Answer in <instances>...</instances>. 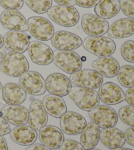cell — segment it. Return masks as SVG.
<instances>
[{
  "mask_svg": "<svg viewBox=\"0 0 134 150\" xmlns=\"http://www.w3.org/2000/svg\"><path fill=\"white\" fill-rule=\"evenodd\" d=\"M60 150H85L81 144L73 140H66L60 147Z\"/></svg>",
  "mask_w": 134,
  "mask_h": 150,
  "instance_id": "cell-35",
  "label": "cell"
},
{
  "mask_svg": "<svg viewBox=\"0 0 134 150\" xmlns=\"http://www.w3.org/2000/svg\"><path fill=\"white\" fill-rule=\"evenodd\" d=\"M52 44L58 50L73 51L81 46L82 40L77 34L60 30L56 32L53 35Z\"/></svg>",
  "mask_w": 134,
  "mask_h": 150,
  "instance_id": "cell-16",
  "label": "cell"
},
{
  "mask_svg": "<svg viewBox=\"0 0 134 150\" xmlns=\"http://www.w3.org/2000/svg\"><path fill=\"white\" fill-rule=\"evenodd\" d=\"M119 117L126 125L134 127V108L131 105H124L119 111Z\"/></svg>",
  "mask_w": 134,
  "mask_h": 150,
  "instance_id": "cell-31",
  "label": "cell"
},
{
  "mask_svg": "<svg viewBox=\"0 0 134 150\" xmlns=\"http://www.w3.org/2000/svg\"><path fill=\"white\" fill-rule=\"evenodd\" d=\"M2 97L8 105H20L26 100V92L19 84L9 82L3 87Z\"/></svg>",
  "mask_w": 134,
  "mask_h": 150,
  "instance_id": "cell-23",
  "label": "cell"
},
{
  "mask_svg": "<svg viewBox=\"0 0 134 150\" xmlns=\"http://www.w3.org/2000/svg\"><path fill=\"white\" fill-rule=\"evenodd\" d=\"M69 80L76 86L98 89L103 84V77L95 70L82 69L71 74Z\"/></svg>",
  "mask_w": 134,
  "mask_h": 150,
  "instance_id": "cell-7",
  "label": "cell"
},
{
  "mask_svg": "<svg viewBox=\"0 0 134 150\" xmlns=\"http://www.w3.org/2000/svg\"><path fill=\"white\" fill-rule=\"evenodd\" d=\"M28 7L37 14L48 12L52 5V0H24Z\"/></svg>",
  "mask_w": 134,
  "mask_h": 150,
  "instance_id": "cell-30",
  "label": "cell"
},
{
  "mask_svg": "<svg viewBox=\"0 0 134 150\" xmlns=\"http://www.w3.org/2000/svg\"><path fill=\"white\" fill-rule=\"evenodd\" d=\"M125 100L130 105L134 108V87L130 88L125 93Z\"/></svg>",
  "mask_w": 134,
  "mask_h": 150,
  "instance_id": "cell-39",
  "label": "cell"
},
{
  "mask_svg": "<svg viewBox=\"0 0 134 150\" xmlns=\"http://www.w3.org/2000/svg\"><path fill=\"white\" fill-rule=\"evenodd\" d=\"M100 130L94 122L88 123L80 136V144L86 150L94 148L100 141Z\"/></svg>",
  "mask_w": 134,
  "mask_h": 150,
  "instance_id": "cell-27",
  "label": "cell"
},
{
  "mask_svg": "<svg viewBox=\"0 0 134 150\" xmlns=\"http://www.w3.org/2000/svg\"><path fill=\"white\" fill-rule=\"evenodd\" d=\"M28 30L35 38L41 41H49L54 34V28L46 18L35 16L28 19Z\"/></svg>",
  "mask_w": 134,
  "mask_h": 150,
  "instance_id": "cell-6",
  "label": "cell"
},
{
  "mask_svg": "<svg viewBox=\"0 0 134 150\" xmlns=\"http://www.w3.org/2000/svg\"><path fill=\"white\" fill-rule=\"evenodd\" d=\"M2 92H3V86L1 84V82H0V101H3V97H2Z\"/></svg>",
  "mask_w": 134,
  "mask_h": 150,
  "instance_id": "cell-44",
  "label": "cell"
},
{
  "mask_svg": "<svg viewBox=\"0 0 134 150\" xmlns=\"http://www.w3.org/2000/svg\"><path fill=\"white\" fill-rule=\"evenodd\" d=\"M98 95L103 103L114 105L125 100V93L119 86L112 82H107L99 88Z\"/></svg>",
  "mask_w": 134,
  "mask_h": 150,
  "instance_id": "cell-17",
  "label": "cell"
},
{
  "mask_svg": "<svg viewBox=\"0 0 134 150\" xmlns=\"http://www.w3.org/2000/svg\"><path fill=\"white\" fill-rule=\"evenodd\" d=\"M10 138L18 145L29 146L36 142L37 139V131L29 126L22 125L10 131Z\"/></svg>",
  "mask_w": 134,
  "mask_h": 150,
  "instance_id": "cell-24",
  "label": "cell"
},
{
  "mask_svg": "<svg viewBox=\"0 0 134 150\" xmlns=\"http://www.w3.org/2000/svg\"><path fill=\"white\" fill-rule=\"evenodd\" d=\"M10 132V128L8 122L2 117L0 112V136H5Z\"/></svg>",
  "mask_w": 134,
  "mask_h": 150,
  "instance_id": "cell-36",
  "label": "cell"
},
{
  "mask_svg": "<svg viewBox=\"0 0 134 150\" xmlns=\"http://www.w3.org/2000/svg\"><path fill=\"white\" fill-rule=\"evenodd\" d=\"M0 5L6 10H20L24 5V0H0Z\"/></svg>",
  "mask_w": 134,
  "mask_h": 150,
  "instance_id": "cell-34",
  "label": "cell"
},
{
  "mask_svg": "<svg viewBox=\"0 0 134 150\" xmlns=\"http://www.w3.org/2000/svg\"><path fill=\"white\" fill-rule=\"evenodd\" d=\"M53 53L54 63L65 73L71 74L81 69L82 61L76 52L73 51L56 50Z\"/></svg>",
  "mask_w": 134,
  "mask_h": 150,
  "instance_id": "cell-5",
  "label": "cell"
},
{
  "mask_svg": "<svg viewBox=\"0 0 134 150\" xmlns=\"http://www.w3.org/2000/svg\"><path fill=\"white\" fill-rule=\"evenodd\" d=\"M89 117L92 122L99 128H108L114 127L117 124L118 115L111 107L107 105H98L90 111Z\"/></svg>",
  "mask_w": 134,
  "mask_h": 150,
  "instance_id": "cell-9",
  "label": "cell"
},
{
  "mask_svg": "<svg viewBox=\"0 0 134 150\" xmlns=\"http://www.w3.org/2000/svg\"><path fill=\"white\" fill-rule=\"evenodd\" d=\"M0 150H8L7 142L2 136H0Z\"/></svg>",
  "mask_w": 134,
  "mask_h": 150,
  "instance_id": "cell-42",
  "label": "cell"
},
{
  "mask_svg": "<svg viewBox=\"0 0 134 150\" xmlns=\"http://www.w3.org/2000/svg\"><path fill=\"white\" fill-rule=\"evenodd\" d=\"M88 150H101V149H94V148H93V149H88Z\"/></svg>",
  "mask_w": 134,
  "mask_h": 150,
  "instance_id": "cell-47",
  "label": "cell"
},
{
  "mask_svg": "<svg viewBox=\"0 0 134 150\" xmlns=\"http://www.w3.org/2000/svg\"><path fill=\"white\" fill-rule=\"evenodd\" d=\"M1 114L6 121L13 125H25L28 122L29 111L20 105H7L1 109Z\"/></svg>",
  "mask_w": 134,
  "mask_h": 150,
  "instance_id": "cell-18",
  "label": "cell"
},
{
  "mask_svg": "<svg viewBox=\"0 0 134 150\" xmlns=\"http://www.w3.org/2000/svg\"><path fill=\"white\" fill-rule=\"evenodd\" d=\"M39 140L44 146L51 149L60 148L64 141L61 129L54 125H46L39 130Z\"/></svg>",
  "mask_w": 134,
  "mask_h": 150,
  "instance_id": "cell-19",
  "label": "cell"
},
{
  "mask_svg": "<svg viewBox=\"0 0 134 150\" xmlns=\"http://www.w3.org/2000/svg\"><path fill=\"white\" fill-rule=\"evenodd\" d=\"M81 27L90 36H102L107 33L109 25L105 19L98 15L84 14L81 19Z\"/></svg>",
  "mask_w": 134,
  "mask_h": 150,
  "instance_id": "cell-13",
  "label": "cell"
},
{
  "mask_svg": "<svg viewBox=\"0 0 134 150\" xmlns=\"http://www.w3.org/2000/svg\"><path fill=\"white\" fill-rule=\"evenodd\" d=\"M48 119L49 117L42 101L37 99L34 100L29 106L28 122L29 127L35 130L39 131L47 125Z\"/></svg>",
  "mask_w": 134,
  "mask_h": 150,
  "instance_id": "cell-20",
  "label": "cell"
},
{
  "mask_svg": "<svg viewBox=\"0 0 134 150\" xmlns=\"http://www.w3.org/2000/svg\"><path fill=\"white\" fill-rule=\"evenodd\" d=\"M92 67L95 71L105 78L116 76L120 69L119 62L111 56L98 59L94 61Z\"/></svg>",
  "mask_w": 134,
  "mask_h": 150,
  "instance_id": "cell-25",
  "label": "cell"
},
{
  "mask_svg": "<svg viewBox=\"0 0 134 150\" xmlns=\"http://www.w3.org/2000/svg\"><path fill=\"white\" fill-rule=\"evenodd\" d=\"M76 4L83 8H92L95 7L100 0H75Z\"/></svg>",
  "mask_w": 134,
  "mask_h": 150,
  "instance_id": "cell-37",
  "label": "cell"
},
{
  "mask_svg": "<svg viewBox=\"0 0 134 150\" xmlns=\"http://www.w3.org/2000/svg\"><path fill=\"white\" fill-rule=\"evenodd\" d=\"M87 125L84 117L74 111H68L60 118V125L61 131L66 134H80Z\"/></svg>",
  "mask_w": 134,
  "mask_h": 150,
  "instance_id": "cell-10",
  "label": "cell"
},
{
  "mask_svg": "<svg viewBox=\"0 0 134 150\" xmlns=\"http://www.w3.org/2000/svg\"><path fill=\"white\" fill-rule=\"evenodd\" d=\"M29 36L25 32L9 31L5 34L3 45L10 52L23 53L28 49Z\"/></svg>",
  "mask_w": 134,
  "mask_h": 150,
  "instance_id": "cell-14",
  "label": "cell"
},
{
  "mask_svg": "<svg viewBox=\"0 0 134 150\" xmlns=\"http://www.w3.org/2000/svg\"><path fill=\"white\" fill-rule=\"evenodd\" d=\"M20 86L29 95L41 96L46 92V84L42 75L38 72L27 71L20 76Z\"/></svg>",
  "mask_w": 134,
  "mask_h": 150,
  "instance_id": "cell-8",
  "label": "cell"
},
{
  "mask_svg": "<svg viewBox=\"0 0 134 150\" xmlns=\"http://www.w3.org/2000/svg\"><path fill=\"white\" fill-rule=\"evenodd\" d=\"M86 50L100 57L112 55L116 50V44L112 39L105 36H90L82 42Z\"/></svg>",
  "mask_w": 134,
  "mask_h": 150,
  "instance_id": "cell-3",
  "label": "cell"
},
{
  "mask_svg": "<svg viewBox=\"0 0 134 150\" xmlns=\"http://www.w3.org/2000/svg\"><path fill=\"white\" fill-rule=\"evenodd\" d=\"M3 45V37L0 34V48Z\"/></svg>",
  "mask_w": 134,
  "mask_h": 150,
  "instance_id": "cell-46",
  "label": "cell"
},
{
  "mask_svg": "<svg viewBox=\"0 0 134 150\" xmlns=\"http://www.w3.org/2000/svg\"><path fill=\"white\" fill-rule=\"evenodd\" d=\"M43 104L47 114L55 118H61L67 112L65 101L60 96L49 94L43 98Z\"/></svg>",
  "mask_w": 134,
  "mask_h": 150,
  "instance_id": "cell-26",
  "label": "cell"
},
{
  "mask_svg": "<svg viewBox=\"0 0 134 150\" xmlns=\"http://www.w3.org/2000/svg\"><path fill=\"white\" fill-rule=\"evenodd\" d=\"M29 63L22 53L9 52L0 63L3 73L12 77H20L29 70Z\"/></svg>",
  "mask_w": 134,
  "mask_h": 150,
  "instance_id": "cell-2",
  "label": "cell"
},
{
  "mask_svg": "<svg viewBox=\"0 0 134 150\" xmlns=\"http://www.w3.org/2000/svg\"><path fill=\"white\" fill-rule=\"evenodd\" d=\"M120 53L125 61L134 63V41L128 40L125 42L122 45Z\"/></svg>",
  "mask_w": 134,
  "mask_h": 150,
  "instance_id": "cell-32",
  "label": "cell"
},
{
  "mask_svg": "<svg viewBox=\"0 0 134 150\" xmlns=\"http://www.w3.org/2000/svg\"><path fill=\"white\" fill-rule=\"evenodd\" d=\"M0 23L5 28L11 31H28V21L17 10H5L0 15Z\"/></svg>",
  "mask_w": 134,
  "mask_h": 150,
  "instance_id": "cell-15",
  "label": "cell"
},
{
  "mask_svg": "<svg viewBox=\"0 0 134 150\" xmlns=\"http://www.w3.org/2000/svg\"><path fill=\"white\" fill-rule=\"evenodd\" d=\"M100 140L104 146L109 149L121 148L126 143L124 133L114 127L101 130Z\"/></svg>",
  "mask_w": 134,
  "mask_h": 150,
  "instance_id": "cell-22",
  "label": "cell"
},
{
  "mask_svg": "<svg viewBox=\"0 0 134 150\" xmlns=\"http://www.w3.org/2000/svg\"><path fill=\"white\" fill-rule=\"evenodd\" d=\"M126 142L129 145L134 147V127L128 128L124 133Z\"/></svg>",
  "mask_w": 134,
  "mask_h": 150,
  "instance_id": "cell-38",
  "label": "cell"
},
{
  "mask_svg": "<svg viewBox=\"0 0 134 150\" xmlns=\"http://www.w3.org/2000/svg\"><path fill=\"white\" fill-rule=\"evenodd\" d=\"M5 55H6V50L3 47L0 48V63L1 62V61L4 58Z\"/></svg>",
  "mask_w": 134,
  "mask_h": 150,
  "instance_id": "cell-43",
  "label": "cell"
},
{
  "mask_svg": "<svg viewBox=\"0 0 134 150\" xmlns=\"http://www.w3.org/2000/svg\"><path fill=\"white\" fill-rule=\"evenodd\" d=\"M117 79L123 87H134V67L130 65L120 67L117 74Z\"/></svg>",
  "mask_w": 134,
  "mask_h": 150,
  "instance_id": "cell-29",
  "label": "cell"
},
{
  "mask_svg": "<svg viewBox=\"0 0 134 150\" xmlns=\"http://www.w3.org/2000/svg\"><path fill=\"white\" fill-rule=\"evenodd\" d=\"M25 150H51V149L47 148L43 144H35L29 146Z\"/></svg>",
  "mask_w": 134,
  "mask_h": 150,
  "instance_id": "cell-40",
  "label": "cell"
},
{
  "mask_svg": "<svg viewBox=\"0 0 134 150\" xmlns=\"http://www.w3.org/2000/svg\"><path fill=\"white\" fill-rule=\"evenodd\" d=\"M54 1L60 5L73 7L75 5H76L75 0H54Z\"/></svg>",
  "mask_w": 134,
  "mask_h": 150,
  "instance_id": "cell-41",
  "label": "cell"
},
{
  "mask_svg": "<svg viewBox=\"0 0 134 150\" xmlns=\"http://www.w3.org/2000/svg\"><path fill=\"white\" fill-rule=\"evenodd\" d=\"M46 89L50 94L64 97L69 94L72 84L65 74L56 73L50 74L45 80Z\"/></svg>",
  "mask_w": 134,
  "mask_h": 150,
  "instance_id": "cell-12",
  "label": "cell"
},
{
  "mask_svg": "<svg viewBox=\"0 0 134 150\" xmlns=\"http://www.w3.org/2000/svg\"><path fill=\"white\" fill-rule=\"evenodd\" d=\"M69 96L73 103L82 110L90 112L100 104L98 93L90 88L72 86Z\"/></svg>",
  "mask_w": 134,
  "mask_h": 150,
  "instance_id": "cell-1",
  "label": "cell"
},
{
  "mask_svg": "<svg viewBox=\"0 0 134 150\" xmlns=\"http://www.w3.org/2000/svg\"><path fill=\"white\" fill-rule=\"evenodd\" d=\"M134 34V19L122 18L115 21L109 26L107 31L109 38L121 39L128 38Z\"/></svg>",
  "mask_w": 134,
  "mask_h": 150,
  "instance_id": "cell-21",
  "label": "cell"
},
{
  "mask_svg": "<svg viewBox=\"0 0 134 150\" xmlns=\"http://www.w3.org/2000/svg\"><path fill=\"white\" fill-rule=\"evenodd\" d=\"M110 150H133L132 149H130V148H114V149H111Z\"/></svg>",
  "mask_w": 134,
  "mask_h": 150,
  "instance_id": "cell-45",
  "label": "cell"
},
{
  "mask_svg": "<svg viewBox=\"0 0 134 150\" xmlns=\"http://www.w3.org/2000/svg\"><path fill=\"white\" fill-rule=\"evenodd\" d=\"M48 15L53 22L69 28L78 23L80 16L76 8L66 5H55L48 11Z\"/></svg>",
  "mask_w": 134,
  "mask_h": 150,
  "instance_id": "cell-4",
  "label": "cell"
},
{
  "mask_svg": "<svg viewBox=\"0 0 134 150\" xmlns=\"http://www.w3.org/2000/svg\"><path fill=\"white\" fill-rule=\"evenodd\" d=\"M120 11L119 0H100L96 5L94 12L104 19H108L114 17L119 14Z\"/></svg>",
  "mask_w": 134,
  "mask_h": 150,
  "instance_id": "cell-28",
  "label": "cell"
},
{
  "mask_svg": "<svg viewBox=\"0 0 134 150\" xmlns=\"http://www.w3.org/2000/svg\"><path fill=\"white\" fill-rule=\"evenodd\" d=\"M28 50L30 59L36 65L46 66L53 61L52 50L43 42L34 40L29 43Z\"/></svg>",
  "mask_w": 134,
  "mask_h": 150,
  "instance_id": "cell-11",
  "label": "cell"
},
{
  "mask_svg": "<svg viewBox=\"0 0 134 150\" xmlns=\"http://www.w3.org/2000/svg\"><path fill=\"white\" fill-rule=\"evenodd\" d=\"M120 9L128 18H134V0H120Z\"/></svg>",
  "mask_w": 134,
  "mask_h": 150,
  "instance_id": "cell-33",
  "label": "cell"
}]
</instances>
